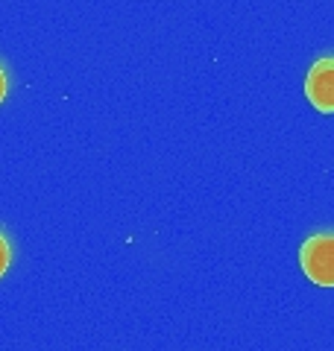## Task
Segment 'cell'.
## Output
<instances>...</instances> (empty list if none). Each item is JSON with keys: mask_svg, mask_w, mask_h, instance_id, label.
I'll use <instances>...</instances> for the list:
<instances>
[{"mask_svg": "<svg viewBox=\"0 0 334 351\" xmlns=\"http://www.w3.org/2000/svg\"><path fill=\"white\" fill-rule=\"evenodd\" d=\"M305 97L308 103L322 114L334 112V53L320 56L314 64L308 68L305 76Z\"/></svg>", "mask_w": 334, "mask_h": 351, "instance_id": "2", "label": "cell"}, {"mask_svg": "<svg viewBox=\"0 0 334 351\" xmlns=\"http://www.w3.org/2000/svg\"><path fill=\"white\" fill-rule=\"evenodd\" d=\"M9 263H12V243H9V237L0 232V278H3V272L9 269Z\"/></svg>", "mask_w": 334, "mask_h": 351, "instance_id": "3", "label": "cell"}, {"mask_svg": "<svg viewBox=\"0 0 334 351\" xmlns=\"http://www.w3.org/2000/svg\"><path fill=\"white\" fill-rule=\"evenodd\" d=\"M6 94H9V76L3 71V64H0V103L6 100Z\"/></svg>", "mask_w": 334, "mask_h": 351, "instance_id": "4", "label": "cell"}, {"mask_svg": "<svg viewBox=\"0 0 334 351\" xmlns=\"http://www.w3.org/2000/svg\"><path fill=\"white\" fill-rule=\"evenodd\" d=\"M299 267L317 287H334V232L311 234L299 249Z\"/></svg>", "mask_w": 334, "mask_h": 351, "instance_id": "1", "label": "cell"}]
</instances>
